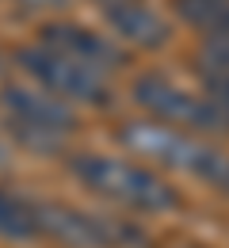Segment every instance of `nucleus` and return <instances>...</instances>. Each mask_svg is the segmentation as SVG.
Instances as JSON below:
<instances>
[{"label": "nucleus", "mask_w": 229, "mask_h": 248, "mask_svg": "<svg viewBox=\"0 0 229 248\" xmlns=\"http://www.w3.org/2000/svg\"><path fill=\"white\" fill-rule=\"evenodd\" d=\"M38 46H46V50H54V54H61V58H69L76 65H88L103 77H111V73H119L126 65L122 46L111 34H99L92 27H84V23H61V19L46 23L38 31Z\"/></svg>", "instance_id": "0eeeda50"}, {"label": "nucleus", "mask_w": 229, "mask_h": 248, "mask_svg": "<svg viewBox=\"0 0 229 248\" xmlns=\"http://www.w3.org/2000/svg\"><path fill=\"white\" fill-rule=\"evenodd\" d=\"M119 141L130 153L149 156L157 168H168L176 176H191L198 184H206L214 195L229 199V153L218 149L214 141H206L198 134H187V130L149 123V119L122 123Z\"/></svg>", "instance_id": "f257e3e1"}, {"label": "nucleus", "mask_w": 229, "mask_h": 248, "mask_svg": "<svg viewBox=\"0 0 229 248\" xmlns=\"http://www.w3.org/2000/svg\"><path fill=\"white\" fill-rule=\"evenodd\" d=\"M130 99L149 115V123L172 126V130H187V134H226V119L214 111V103L202 92L183 88L180 80L164 77V73H141L130 84Z\"/></svg>", "instance_id": "20e7f679"}, {"label": "nucleus", "mask_w": 229, "mask_h": 248, "mask_svg": "<svg viewBox=\"0 0 229 248\" xmlns=\"http://www.w3.org/2000/svg\"><path fill=\"white\" fill-rule=\"evenodd\" d=\"M69 0H19V8L23 12H58V8H65Z\"/></svg>", "instance_id": "ddd939ff"}, {"label": "nucleus", "mask_w": 229, "mask_h": 248, "mask_svg": "<svg viewBox=\"0 0 229 248\" xmlns=\"http://www.w3.org/2000/svg\"><path fill=\"white\" fill-rule=\"evenodd\" d=\"M99 8H103V12H107V8H119V4H130V0H96Z\"/></svg>", "instance_id": "4468645a"}, {"label": "nucleus", "mask_w": 229, "mask_h": 248, "mask_svg": "<svg viewBox=\"0 0 229 248\" xmlns=\"http://www.w3.org/2000/svg\"><path fill=\"white\" fill-rule=\"evenodd\" d=\"M195 73H210V77H229V34H218V38H198Z\"/></svg>", "instance_id": "9b49d317"}, {"label": "nucleus", "mask_w": 229, "mask_h": 248, "mask_svg": "<svg viewBox=\"0 0 229 248\" xmlns=\"http://www.w3.org/2000/svg\"><path fill=\"white\" fill-rule=\"evenodd\" d=\"M0 237H8V241L42 237V229H38V202L0 187Z\"/></svg>", "instance_id": "1a4fd4ad"}, {"label": "nucleus", "mask_w": 229, "mask_h": 248, "mask_svg": "<svg viewBox=\"0 0 229 248\" xmlns=\"http://www.w3.org/2000/svg\"><path fill=\"white\" fill-rule=\"evenodd\" d=\"M176 12L187 27L198 31V38L229 34V0H176Z\"/></svg>", "instance_id": "9d476101"}, {"label": "nucleus", "mask_w": 229, "mask_h": 248, "mask_svg": "<svg viewBox=\"0 0 229 248\" xmlns=\"http://www.w3.org/2000/svg\"><path fill=\"white\" fill-rule=\"evenodd\" d=\"M38 229L65 248H145V233L130 217L84 210L73 202H38Z\"/></svg>", "instance_id": "39448f33"}, {"label": "nucleus", "mask_w": 229, "mask_h": 248, "mask_svg": "<svg viewBox=\"0 0 229 248\" xmlns=\"http://www.w3.org/2000/svg\"><path fill=\"white\" fill-rule=\"evenodd\" d=\"M69 168L92 195L103 202L119 206V210H134V214H168L180 206V191L157 176L153 168L126 160V156L111 153H76L69 156Z\"/></svg>", "instance_id": "f03ea898"}, {"label": "nucleus", "mask_w": 229, "mask_h": 248, "mask_svg": "<svg viewBox=\"0 0 229 248\" xmlns=\"http://www.w3.org/2000/svg\"><path fill=\"white\" fill-rule=\"evenodd\" d=\"M0 103L8 111V130L19 138L23 149L31 153H58L65 145V138L80 126L73 103L50 95L46 88H23V84H8L0 92Z\"/></svg>", "instance_id": "7ed1b4c3"}, {"label": "nucleus", "mask_w": 229, "mask_h": 248, "mask_svg": "<svg viewBox=\"0 0 229 248\" xmlns=\"http://www.w3.org/2000/svg\"><path fill=\"white\" fill-rule=\"evenodd\" d=\"M19 65L38 80V88H46L50 95L65 99V103H88V107H107L111 103V77H103L88 65H76L46 50V46H23Z\"/></svg>", "instance_id": "423d86ee"}, {"label": "nucleus", "mask_w": 229, "mask_h": 248, "mask_svg": "<svg viewBox=\"0 0 229 248\" xmlns=\"http://www.w3.org/2000/svg\"><path fill=\"white\" fill-rule=\"evenodd\" d=\"M111 34L119 46H134V50H164L172 42V23L164 19L157 8L130 0V4H119V8H107L103 12Z\"/></svg>", "instance_id": "6e6552de"}, {"label": "nucleus", "mask_w": 229, "mask_h": 248, "mask_svg": "<svg viewBox=\"0 0 229 248\" xmlns=\"http://www.w3.org/2000/svg\"><path fill=\"white\" fill-rule=\"evenodd\" d=\"M198 92L214 103V111L226 119L229 126V77H210V73H198Z\"/></svg>", "instance_id": "f8f14e48"}]
</instances>
